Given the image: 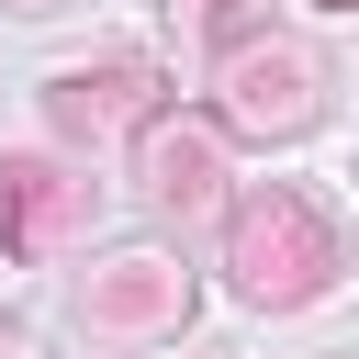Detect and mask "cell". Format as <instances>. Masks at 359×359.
I'll use <instances>...</instances> for the list:
<instances>
[{"instance_id": "1", "label": "cell", "mask_w": 359, "mask_h": 359, "mask_svg": "<svg viewBox=\"0 0 359 359\" xmlns=\"http://www.w3.org/2000/svg\"><path fill=\"white\" fill-rule=\"evenodd\" d=\"M224 280L247 292V303H314L325 280H337V224L303 202V191H247L236 202V224H224Z\"/></svg>"}, {"instance_id": "2", "label": "cell", "mask_w": 359, "mask_h": 359, "mask_svg": "<svg viewBox=\"0 0 359 359\" xmlns=\"http://www.w3.org/2000/svg\"><path fill=\"white\" fill-rule=\"evenodd\" d=\"M325 112V67L303 45H236L224 56V123L236 135H303Z\"/></svg>"}, {"instance_id": "3", "label": "cell", "mask_w": 359, "mask_h": 359, "mask_svg": "<svg viewBox=\"0 0 359 359\" xmlns=\"http://www.w3.org/2000/svg\"><path fill=\"white\" fill-rule=\"evenodd\" d=\"M135 168H146V191H157L168 213H202L213 180H224L213 123H180V112H146V123H135Z\"/></svg>"}, {"instance_id": "4", "label": "cell", "mask_w": 359, "mask_h": 359, "mask_svg": "<svg viewBox=\"0 0 359 359\" xmlns=\"http://www.w3.org/2000/svg\"><path fill=\"white\" fill-rule=\"evenodd\" d=\"M67 202H79V191H67L45 157H11V168H0V247H11V258H34V247L67 224Z\"/></svg>"}, {"instance_id": "5", "label": "cell", "mask_w": 359, "mask_h": 359, "mask_svg": "<svg viewBox=\"0 0 359 359\" xmlns=\"http://www.w3.org/2000/svg\"><path fill=\"white\" fill-rule=\"evenodd\" d=\"M56 123H67V135H101V123H146V67L56 79Z\"/></svg>"}, {"instance_id": "6", "label": "cell", "mask_w": 359, "mask_h": 359, "mask_svg": "<svg viewBox=\"0 0 359 359\" xmlns=\"http://www.w3.org/2000/svg\"><path fill=\"white\" fill-rule=\"evenodd\" d=\"M191 11H202V34H224V45L247 34V0H191Z\"/></svg>"}, {"instance_id": "7", "label": "cell", "mask_w": 359, "mask_h": 359, "mask_svg": "<svg viewBox=\"0 0 359 359\" xmlns=\"http://www.w3.org/2000/svg\"><path fill=\"white\" fill-rule=\"evenodd\" d=\"M325 11H359V0H325Z\"/></svg>"}]
</instances>
